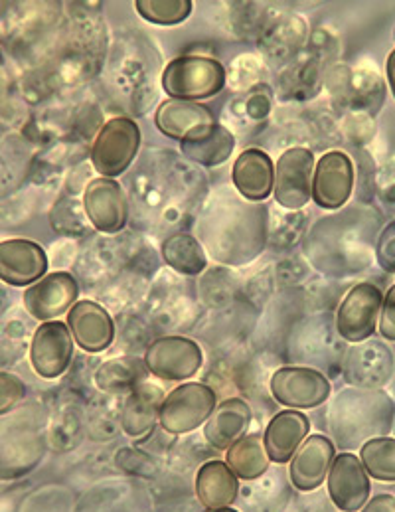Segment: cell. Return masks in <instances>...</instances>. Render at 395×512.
<instances>
[{
  "label": "cell",
  "instance_id": "ac0fdd59",
  "mask_svg": "<svg viewBox=\"0 0 395 512\" xmlns=\"http://www.w3.org/2000/svg\"><path fill=\"white\" fill-rule=\"evenodd\" d=\"M48 256L32 240L14 238L0 244V279L12 287H30L48 273Z\"/></svg>",
  "mask_w": 395,
  "mask_h": 512
},
{
  "label": "cell",
  "instance_id": "4316f807",
  "mask_svg": "<svg viewBox=\"0 0 395 512\" xmlns=\"http://www.w3.org/2000/svg\"><path fill=\"white\" fill-rule=\"evenodd\" d=\"M251 426V408L241 398H228L218 404L204 426L206 441L220 451H228Z\"/></svg>",
  "mask_w": 395,
  "mask_h": 512
},
{
  "label": "cell",
  "instance_id": "2e32d148",
  "mask_svg": "<svg viewBox=\"0 0 395 512\" xmlns=\"http://www.w3.org/2000/svg\"><path fill=\"white\" fill-rule=\"evenodd\" d=\"M10 422V420H8ZM10 426L2 424V443H0V477L4 481L20 477L32 471L44 455V437L40 431L24 420Z\"/></svg>",
  "mask_w": 395,
  "mask_h": 512
},
{
  "label": "cell",
  "instance_id": "1f68e13d",
  "mask_svg": "<svg viewBox=\"0 0 395 512\" xmlns=\"http://www.w3.org/2000/svg\"><path fill=\"white\" fill-rule=\"evenodd\" d=\"M50 222L58 234L66 236H83L87 232V214L83 200L78 202L76 198L64 196L58 200V204L52 208Z\"/></svg>",
  "mask_w": 395,
  "mask_h": 512
},
{
  "label": "cell",
  "instance_id": "44dd1931",
  "mask_svg": "<svg viewBox=\"0 0 395 512\" xmlns=\"http://www.w3.org/2000/svg\"><path fill=\"white\" fill-rule=\"evenodd\" d=\"M234 149H236L234 133L220 123L204 125L194 133H190L184 141H180L182 157L204 169L224 165L232 157Z\"/></svg>",
  "mask_w": 395,
  "mask_h": 512
},
{
  "label": "cell",
  "instance_id": "cb8c5ba5",
  "mask_svg": "<svg viewBox=\"0 0 395 512\" xmlns=\"http://www.w3.org/2000/svg\"><path fill=\"white\" fill-rule=\"evenodd\" d=\"M212 123H216L214 113L206 105L194 101L166 99L158 105L155 113L158 131L174 141H184L196 129Z\"/></svg>",
  "mask_w": 395,
  "mask_h": 512
},
{
  "label": "cell",
  "instance_id": "5b68a950",
  "mask_svg": "<svg viewBox=\"0 0 395 512\" xmlns=\"http://www.w3.org/2000/svg\"><path fill=\"white\" fill-rule=\"evenodd\" d=\"M141 141V129L131 117L109 119L91 145V167L105 178L125 174L139 155Z\"/></svg>",
  "mask_w": 395,
  "mask_h": 512
},
{
  "label": "cell",
  "instance_id": "603a6c76",
  "mask_svg": "<svg viewBox=\"0 0 395 512\" xmlns=\"http://www.w3.org/2000/svg\"><path fill=\"white\" fill-rule=\"evenodd\" d=\"M232 180L247 202H263L275 190V163L261 149H245L234 163Z\"/></svg>",
  "mask_w": 395,
  "mask_h": 512
},
{
  "label": "cell",
  "instance_id": "d590c367",
  "mask_svg": "<svg viewBox=\"0 0 395 512\" xmlns=\"http://www.w3.org/2000/svg\"><path fill=\"white\" fill-rule=\"evenodd\" d=\"M245 109L249 113L251 119H265L271 111V89L265 84H257L249 91L247 101H245Z\"/></svg>",
  "mask_w": 395,
  "mask_h": 512
},
{
  "label": "cell",
  "instance_id": "74e56055",
  "mask_svg": "<svg viewBox=\"0 0 395 512\" xmlns=\"http://www.w3.org/2000/svg\"><path fill=\"white\" fill-rule=\"evenodd\" d=\"M362 512H395V497L388 493L372 497Z\"/></svg>",
  "mask_w": 395,
  "mask_h": 512
},
{
  "label": "cell",
  "instance_id": "6da1fadb",
  "mask_svg": "<svg viewBox=\"0 0 395 512\" xmlns=\"http://www.w3.org/2000/svg\"><path fill=\"white\" fill-rule=\"evenodd\" d=\"M198 224L210 256L220 263L245 265L259 256L269 234L267 210L236 200L230 192H222Z\"/></svg>",
  "mask_w": 395,
  "mask_h": 512
},
{
  "label": "cell",
  "instance_id": "4fadbf2b",
  "mask_svg": "<svg viewBox=\"0 0 395 512\" xmlns=\"http://www.w3.org/2000/svg\"><path fill=\"white\" fill-rule=\"evenodd\" d=\"M79 285L68 271H54L30 285L24 295V307L32 319L48 323L70 313L78 303Z\"/></svg>",
  "mask_w": 395,
  "mask_h": 512
},
{
  "label": "cell",
  "instance_id": "5bb4252c",
  "mask_svg": "<svg viewBox=\"0 0 395 512\" xmlns=\"http://www.w3.org/2000/svg\"><path fill=\"white\" fill-rule=\"evenodd\" d=\"M326 487L338 511H362L370 501V475L362 459L348 451L336 455L326 479Z\"/></svg>",
  "mask_w": 395,
  "mask_h": 512
},
{
  "label": "cell",
  "instance_id": "ffe728a7",
  "mask_svg": "<svg viewBox=\"0 0 395 512\" xmlns=\"http://www.w3.org/2000/svg\"><path fill=\"white\" fill-rule=\"evenodd\" d=\"M66 323L76 344L89 354L103 352L115 341V323L107 309L95 301H78L68 313Z\"/></svg>",
  "mask_w": 395,
  "mask_h": 512
},
{
  "label": "cell",
  "instance_id": "ba28073f",
  "mask_svg": "<svg viewBox=\"0 0 395 512\" xmlns=\"http://www.w3.org/2000/svg\"><path fill=\"white\" fill-rule=\"evenodd\" d=\"M202 362L204 354L198 342L180 335L158 337L145 352V368L164 382L190 380L198 374Z\"/></svg>",
  "mask_w": 395,
  "mask_h": 512
},
{
  "label": "cell",
  "instance_id": "ab89813d",
  "mask_svg": "<svg viewBox=\"0 0 395 512\" xmlns=\"http://www.w3.org/2000/svg\"><path fill=\"white\" fill-rule=\"evenodd\" d=\"M204 512H237L236 509L228 507V509H206Z\"/></svg>",
  "mask_w": 395,
  "mask_h": 512
},
{
  "label": "cell",
  "instance_id": "83f0119b",
  "mask_svg": "<svg viewBox=\"0 0 395 512\" xmlns=\"http://www.w3.org/2000/svg\"><path fill=\"white\" fill-rule=\"evenodd\" d=\"M226 463L241 481L263 477L273 463L261 435H245L226 451Z\"/></svg>",
  "mask_w": 395,
  "mask_h": 512
},
{
  "label": "cell",
  "instance_id": "7c38bea8",
  "mask_svg": "<svg viewBox=\"0 0 395 512\" xmlns=\"http://www.w3.org/2000/svg\"><path fill=\"white\" fill-rule=\"evenodd\" d=\"M74 335L68 323L48 321L42 323L30 341V364L34 372L46 380L60 378L74 358Z\"/></svg>",
  "mask_w": 395,
  "mask_h": 512
},
{
  "label": "cell",
  "instance_id": "e0dca14e",
  "mask_svg": "<svg viewBox=\"0 0 395 512\" xmlns=\"http://www.w3.org/2000/svg\"><path fill=\"white\" fill-rule=\"evenodd\" d=\"M354 190V165L342 151H330L316 163L313 200L322 210H340Z\"/></svg>",
  "mask_w": 395,
  "mask_h": 512
},
{
  "label": "cell",
  "instance_id": "30bf717a",
  "mask_svg": "<svg viewBox=\"0 0 395 512\" xmlns=\"http://www.w3.org/2000/svg\"><path fill=\"white\" fill-rule=\"evenodd\" d=\"M315 155L307 147L287 149L275 163L273 196L287 210H301L313 200Z\"/></svg>",
  "mask_w": 395,
  "mask_h": 512
},
{
  "label": "cell",
  "instance_id": "9a60e30c",
  "mask_svg": "<svg viewBox=\"0 0 395 512\" xmlns=\"http://www.w3.org/2000/svg\"><path fill=\"white\" fill-rule=\"evenodd\" d=\"M394 352L380 341L360 342L346 352L344 378L354 388L380 390L394 374Z\"/></svg>",
  "mask_w": 395,
  "mask_h": 512
},
{
  "label": "cell",
  "instance_id": "8992f818",
  "mask_svg": "<svg viewBox=\"0 0 395 512\" xmlns=\"http://www.w3.org/2000/svg\"><path fill=\"white\" fill-rule=\"evenodd\" d=\"M218 408L216 392L202 382H186L176 386L162 402L160 427L170 435H184L206 426Z\"/></svg>",
  "mask_w": 395,
  "mask_h": 512
},
{
  "label": "cell",
  "instance_id": "8d00e7d4",
  "mask_svg": "<svg viewBox=\"0 0 395 512\" xmlns=\"http://www.w3.org/2000/svg\"><path fill=\"white\" fill-rule=\"evenodd\" d=\"M380 335L386 341L395 342V285L390 287V291L384 297V307L380 315Z\"/></svg>",
  "mask_w": 395,
  "mask_h": 512
},
{
  "label": "cell",
  "instance_id": "8fae6325",
  "mask_svg": "<svg viewBox=\"0 0 395 512\" xmlns=\"http://www.w3.org/2000/svg\"><path fill=\"white\" fill-rule=\"evenodd\" d=\"M83 206L89 224L103 234H119L129 222V198L115 178H91L83 190Z\"/></svg>",
  "mask_w": 395,
  "mask_h": 512
},
{
  "label": "cell",
  "instance_id": "d6a6232c",
  "mask_svg": "<svg viewBox=\"0 0 395 512\" xmlns=\"http://www.w3.org/2000/svg\"><path fill=\"white\" fill-rule=\"evenodd\" d=\"M137 362L133 358H121V360H113L107 362L105 366H101V370L97 372V386L105 392H119V390H135L141 382L135 370H131V366H135Z\"/></svg>",
  "mask_w": 395,
  "mask_h": 512
},
{
  "label": "cell",
  "instance_id": "60d3db41",
  "mask_svg": "<svg viewBox=\"0 0 395 512\" xmlns=\"http://www.w3.org/2000/svg\"><path fill=\"white\" fill-rule=\"evenodd\" d=\"M394 38H395V28H394Z\"/></svg>",
  "mask_w": 395,
  "mask_h": 512
},
{
  "label": "cell",
  "instance_id": "7a4b0ae2",
  "mask_svg": "<svg viewBox=\"0 0 395 512\" xmlns=\"http://www.w3.org/2000/svg\"><path fill=\"white\" fill-rule=\"evenodd\" d=\"M372 214L364 210L340 212L330 218H322L313 226L305 252L315 263L316 269L324 273H352L370 265V236H364L362 228L372 226Z\"/></svg>",
  "mask_w": 395,
  "mask_h": 512
},
{
  "label": "cell",
  "instance_id": "836d02e7",
  "mask_svg": "<svg viewBox=\"0 0 395 512\" xmlns=\"http://www.w3.org/2000/svg\"><path fill=\"white\" fill-rule=\"evenodd\" d=\"M26 396V384L6 370L0 372V416H6Z\"/></svg>",
  "mask_w": 395,
  "mask_h": 512
},
{
  "label": "cell",
  "instance_id": "f546056e",
  "mask_svg": "<svg viewBox=\"0 0 395 512\" xmlns=\"http://www.w3.org/2000/svg\"><path fill=\"white\" fill-rule=\"evenodd\" d=\"M360 459L368 475L382 483H395V439L376 437L360 447Z\"/></svg>",
  "mask_w": 395,
  "mask_h": 512
},
{
  "label": "cell",
  "instance_id": "9c48e42d",
  "mask_svg": "<svg viewBox=\"0 0 395 512\" xmlns=\"http://www.w3.org/2000/svg\"><path fill=\"white\" fill-rule=\"evenodd\" d=\"M269 390L289 410H313L330 398L328 378L309 366H283L275 370Z\"/></svg>",
  "mask_w": 395,
  "mask_h": 512
},
{
  "label": "cell",
  "instance_id": "f1b7e54d",
  "mask_svg": "<svg viewBox=\"0 0 395 512\" xmlns=\"http://www.w3.org/2000/svg\"><path fill=\"white\" fill-rule=\"evenodd\" d=\"M160 256L168 267L182 275H200L208 265L202 244L186 232L168 236L160 246Z\"/></svg>",
  "mask_w": 395,
  "mask_h": 512
},
{
  "label": "cell",
  "instance_id": "484cf974",
  "mask_svg": "<svg viewBox=\"0 0 395 512\" xmlns=\"http://www.w3.org/2000/svg\"><path fill=\"white\" fill-rule=\"evenodd\" d=\"M239 477L226 461H206L196 475V497L204 509H228L237 501Z\"/></svg>",
  "mask_w": 395,
  "mask_h": 512
},
{
  "label": "cell",
  "instance_id": "277c9868",
  "mask_svg": "<svg viewBox=\"0 0 395 512\" xmlns=\"http://www.w3.org/2000/svg\"><path fill=\"white\" fill-rule=\"evenodd\" d=\"M160 86L170 99L204 101L226 87V68L206 56H180L166 64Z\"/></svg>",
  "mask_w": 395,
  "mask_h": 512
},
{
  "label": "cell",
  "instance_id": "3957f363",
  "mask_svg": "<svg viewBox=\"0 0 395 512\" xmlns=\"http://www.w3.org/2000/svg\"><path fill=\"white\" fill-rule=\"evenodd\" d=\"M394 402L382 390L346 388L336 394L330 406V431L336 445L358 449L366 441L384 437L392 429Z\"/></svg>",
  "mask_w": 395,
  "mask_h": 512
},
{
  "label": "cell",
  "instance_id": "d4e9b609",
  "mask_svg": "<svg viewBox=\"0 0 395 512\" xmlns=\"http://www.w3.org/2000/svg\"><path fill=\"white\" fill-rule=\"evenodd\" d=\"M164 402L162 390L155 384L141 382L127 396L121 408V427L129 437H147L160 424V408Z\"/></svg>",
  "mask_w": 395,
  "mask_h": 512
},
{
  "label": "cell",
  "instance_id": "f35d334b",
  "mask_svg": "<svg viewBox=\"0 0 395 512\" xmlns=\"http://www.w3.org/2000/svg\"><path fill=\"white\" fill-rule=\"evenodd\" d=\"M386 72H388V82H390V87H392V93H394L395 97V50H392L390 56H388Z\"/></svg>",
  "mask_w": 395,
  "mask_h": 512
},
{
  "label": "cell",
  "instance_id": "4dcf8cb0",
  "mask_svg": "<svg viewBox=\"0 0 395 512\" xmlns=\"http://www.w3.org/2000/svg\"><path fill=\"white\" fill-rule=\"evenodd\" d=\"M135 8L151 24L176 26L192 14L194 4L190 0H137Z\"/></svg>",
  "mask_w": 395,
  "mask_h": 512
},
{
  "label": "cell",
  "instance_id": "e575fe53",
  "mask_svg": "<svg viewBox=\"0 0 395 512\" xmlns=\"http://www.w3.org/2000/svg\"><path fill=\"white\" fill-rule=\"evenodd\" d=\"M376 259L388 273H395V220H392L376 242Z\"/></svg>",
  "mask_w": 395,
  "mask_h": 512
},
{
  "label": "cell",
  "instance_id": "d6986e66",
  "mask_svg": "<svg viewBox=\"0 0 395 512\" xmlns=\"http://www.w3.org/2000/svg\"><path fill=\"white\" fill-rule=\"evenodd\" d=\"M336 459V443L326 435H309L289 465L291 483L301 493H311L326 483Z\"/></svg>",
  "mask_w": 395,
  "mask_h": 512
},
{
  "label": "cell",
  "instance_id": "7402d4cb",
  "mask_svg": "<svg viewBox=\"0 0 395 512\" xmlns=\"http://www.w3.org/2000/svg\"><path fill=\"white\" fill-rule=\"evenodd\" d=\"M311 422L301 410H283L265 427L263 443L273 463H291L299 447L307 441Z\"/></svg>",
  "mask_w": 395,
  "mask_h": 512
},
{
  "label": "cell",
  "instance_id": "52a82bcc",
  "mask_svg": "<svg viewBox=\"0 0 395 512\" xmlns=\"http://www.w3.org/2000/svg\"><path fill=\"white\" fill-rule=\"evenodd\" d=\"M384 307L382 291L372 283L354 285L336 311V331L352 344L370 341L378 329Z\"/></svg>",
  "mask_w": 395,
  "mask_h": 512
}]
</instances>
